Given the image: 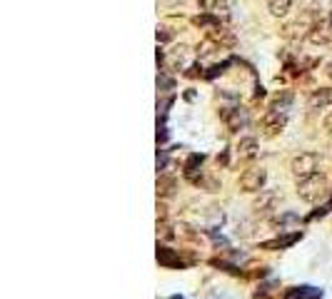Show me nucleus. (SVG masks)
Instances as JSON below:
<instances>
[{"instance_id":"obj_12","label":"nucleus","mask_w":332,"mask_h":299,"mask_svg":"<svg viewBox=\"0 0 332 299\" xmlns=\"http://www.w3.org/2000/svg\"><path fill=\"white\" fill-rule=\"evenodd\" d=\"M300 237H302V232H295V234H287V237H277V239L262 242V249H285V247H292Z\"/></svg>"},{"instance_id":"obj_24","label":"nucleus","mask_w":332,"mask_h":299,"mask_svg":"<svg viewBox=\"0 0 332 299\" xmlns=\"http://www.w3.org/2000/svg\"><path fill=\"white\" fill-rule=\"evenodd\" d=\"M330 20H332V15H330Z\"/></svg>"},{"instance_id":"obj_9","label":"nucleus","mask_w":332,"mask_h":299,"mask_svg":"<svg viewBox=\"0 0 332 299\" xmlns=\"http://www.w3.org/2000/svg\"><path fill=\"white\" fill-rule=\"evenodd\" d=\"M310 110H325V107H330L332 105V90L330 87H322V90H315L312 95H310Z\"/></svg>"},{"instance_id":"obj_1","label":"nucleus","mask_w":332,"mask_h":299,"mask_svg":"<svg viewBox=\"0 0 332 299\" xmlns=\"http://www.w3.org/2000/svg\"><path fill=\"white\" fill-rule=\"evenodd\" d=\"M327 195V177L325 175H310V177H305V180H300L297 182V197L302 200V202H310V205H315V202H320L322 197Z\"/></svg>"},{"instance_id":"obj_2","label":"nucleus","mask_w":332,"mask_h":299,"mask_svg":"<svg viewBox=\"0 0 332 299\" xmlns=\"http://www.w3.org/2000/svg\"><path fill=\"white\" fill-rule=\"evenodd\" d=\"M317 165H320V157H317L315 152H300V155L292 157L290 172H292L297 180H305V177H310V175L317 172Z\"/></svg>"},{"instance_id":"obj_13","label":"nucleus","mask_w":332,"mask_h":299,"mask_svg":"<svg viewBox=\"0 0 332 299\" xmlns=\"http://www.w3.org/2000/svg\"><path fill=\"white\" fill-rule=\"evenodd\" d=\"M322 292L315 289V287H295L285 294V299H320Z\"/></svg>"},{"instance_id":"obj_10","label":"nucleus","mask_w":332,"mask_h":299,"mask_svg":"<svg viewBox=\"0 0 332 299\" xmlns=\"http://www.w3.org/2000/svg\"><path fill=\"white\" fill-rule=\"evenodd\" d=\"M178 190V180L173 175H160L157 177V197H173Z\"/></svg>"},{"instance_id":"obj_21","label":"nucleus","mask_w":332,"mask_h":299,"mask_svg":"<svg viewBox=\"0 0 332 299\" xmlns=\"http://www.w3.org/2000/svg\"><path fill=\"white\" fill-rule=\"evenodd\" d=\"M322 125H325V130H330V132H332V112L325 117V122H322Z\"/></svg>"},{"instance_id":"obj_15","label":"nucleus","mask_w":332,"mask_h":299,"mask_svg":"<svg viewBox=\"0 0 332 299\" xmlns=\"http://www.w3.org/2000/svg\"><path fill=\"white\" fill-rule=\"evenodd\" d=\"M210 38H213L215 43H227V45L235 43V35L227 33V28H213V30H210Z\"/></svg>"},{"instance_id":"obj_7","label":"nucleus","mask_w":332,"mask_h":299,"mask_svg":"<svg viewBox=\"0 0 332 299\" xmlns=\"http://www.w3.org/2000/svg\"><path fill=\"white\" fill-rule=\"evenodd\" d=\"M277 202H280V192H277V190H262V192H257V197H255V202H252V210H255L257 215L272 212V210L277 207Z\"/></svg>"},{"instance_id":"obj_5","label":"nucleus","mask_w":332,"mask_h":299,"mask_svg":"<svg viewBox=\"0 0 332 299\" xmlns=\"http://www.w3.org/2000/svg\"><path fill=\"white\" fill-rule=\"evenodd\" d=\"M222 120H225L230 132H240V130H245L250 125V112L245 107H227L222 112Z\"/></svg>"},{"instance_id":"obj_3","label":"nucleus","mask_w":332,"mask_h":299,"mask_svg":"<svg viewBox=\"0 0 332 299\" xmlns=\"http://www.w3.org/2000/svg\"><path fill=\"white\" fill-rule=\"evenodd\" d=\"M265 182H267V172L262 167H252V170H245L240 175V190L242 192H262Z\"/></svg>"},{"instance_id":"obj_22","label":"nucleus","mask_w":332,"mask_h":299,"mask_svg":"<svg viewBox=\"0 0 332 299\" xmlns=\"http://www.w3.org/2000/svg\"><path fill=\"white\" fill-rule=\"evenodd\" d=\"M327 75H330V77H332V63H330V65H327Z\"/></svg>"},{"instance_id":"obj_23","label":"nucleus","mask_w":332,"mask_h":299,"mask_svg":"<svg viewBox=\"0 0 332 299\" xmlns=\"http://www.w3.org/2000/svg\"><path fill=\"white\" fill-rule=\"evenodd\" d=\"M170 299H183V297H170Z\"/></svg>"},{"instance_id":"obj_11","label":"nucleus","mask_w":332,"mask_h":299,"mask_svg":"<svg viewBox=\"0 0 332 299\" xmlns=\"http://www.w3.org/2000/svg\"><path fill=\"white\" fill-rule=\"evenodd\" d=\"M157 262H160L162 267H170V269L183 267V262L175 257V252H173L170 247H160V244H157Z\"/></svg>"},{"instance_id":"obj_4","label":"nucleus","mask_w":332,"mask_h":299,"mask_svg":"<svg viewBox=\"0 0 332 299\" xmlns=\"http://www.w3.org/2000/svg\"><path fill=\"white\" fill-rule=\"evenodd\" d=\"M260 125H262V130H265L267 137H275V135H280V132L285 130V125H287V112H285V110H270V112L262 115Z\"/></svg>"},{"instance_id":"obj_8","label":"nucleus","mask_w":332,"mask_h":299,"mask_svg":"<svg viewBox=\"0 0 332 299\" xmlns=\"http://www.w3.org/2000/svg\"><path fill=\"white\" fill-rule=\"evenodd\" d=\"M235 152L240 160H252L257 155V140L255 137H240V142L235 145Z\"/></svg>"},{"instance_id":"obj_20","label":"nucleus","mask_w":332,"mask_h":299,"mask_svg":"<svg viewBox=\"0 0 332 299\" xmlns=\"http://www.w3.org/2000/svg\"><path fill=\"white\" fill-rule=\"evenodd\" d=\"M170 38H173V33L168 28H157V40H170Z\"/></svg>"},{"instance_id":"obj_6","label":"nucleus","mask_w":332,"mask_h":299,"mask_svg":"<svg viewBox=\"0 0 332 299\" xmlns=\"http://www.w3.org/2000/svg\"><path fill=\"white\" fill-rule=\"evenodd\" d=\"M307 38H310V43H315V45H330V43H332V20H330V18H322V20H317L315 25H310Z\"/></svg>"},{"instance_id":"obj_14","label":"nucleus","mask_w":332,"mask_h":299,"mask_svg":"<svg viewBox=\"0 0 332 299\" xmlns=\"http://www.w3.org/2000/svg\"><path fill=\"white\" fill-rule=\"evenodd\" d=\"M270 13L275 15V18H285L290 10H292V0H270Z\"/></svg>"},{"instance_id":"obj_19","label":"nucleus","mask_w":332,"mask_h":299,"mask_svg":"<svg viewBox=\"0 0 332 299\" xmlns=\"http://www.w3.org/2000/svg\"><path fill=\"white\" fill-rule=\"evenodd\" d=\"M185 55H188V48H175V53H173V63H175V65H183Z\"/></svg>"},{"instance_id":"obj_18","label":"nucleus","mask_w":332,"mask_h":299,"mask_svg":"<svg viewBox=\"0 0 332 299\" xmlns=\"http://www.w3.org/2000/svg\"><path fill=\"white\" fill-rule=\"evenodd\" d=\"M203 160H205V155H190V157H188V162H185V175H188V177H193L195 167H198V165H203Z\"/></svg>"},{"instance_id":"obj_16","label":"nucleus","mask_w":332,"mask_h":299,"mask_svg":"<svg viewBox=\"0 0 332 299\" xmlns=\"http://www.w3.org/2000/svg\"><path fill=\"white\" fill-rule=\"evenodd\" d=\"M292 102V92H282V95H277L275 100H272V105H270V110H285L287 112V105Z\"/></svg>"},{"instance_id":"obj_17","label":"nucleus","mask_w":332,"mask_h":299,"mask_svg":"<svg viewBox=\"0 0 332 299\" xmlns=\"http://www.w3.org/2000/svg\"><path fill=\"white\" fill-rule=\"evenodd\" d=\"M213 13L218 18H227L230 15V0H215V3H213Z\"/></svg>"}]
</instances>
